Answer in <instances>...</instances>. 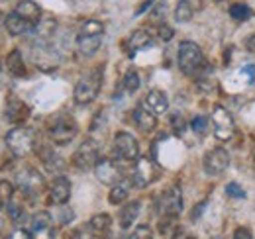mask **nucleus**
Returning <instances> with one entry per match:
<instances>
[{"mask_svg":"<svg viewBox=\"0 0 255 239\" xmlns=\"http://www.w3.org/2000/svg\"><path fill=\"white\" fill-rule=\"evenodd\" d=\"M102 39H104V24L98 20H89L79 30L77 47L85 57H93L102 47Z\"/></svg>","mask_w":255,"mask_h":239,"instance_id":"1","label":"nucleus"},{"mask_svg":"<svg viewBox=\"0 0 255 239\" xmlns=\"http://www.w3.org/2000/svg\"><path fill=\"white\" fill-rule=\"evenodd\" d=\"M177 63L179 69L185 75H198L200 71H206V61L200 51V47L194 41H183L179 45V53H177Z\"/></svg>","mask_w":255,"mask_h":239,"instance_id":"2","label":"nucleus"},{"mask_svg":"<svg viewBox=\"0 0 255 239\" xmlns=\"http://www.w3.org/2000/svg\"><path fill=\"white\" fill-rule=\"evenodd\" d=\"M100 87H102V71H100V69H95L93 73L85 75V77L77 83L75 92H73L75 102H77V104H81V106L91 104L96 96H98Z\"/></svg>","mask_w":255,"mask_h":239,"instance_id":"3","label":"nucleus"},{"mask_svg":"<svg viewBox=\"0 0 255 239\" xmlns=\"http://www.w3.org/2000/svg\"><path fill=\"white\" fill-rule=\"evenodd\" d=\"M6 145L16 157H26L35 147V133L30 127H14L6 135Z\"/></svg>","mask_w":255,"mask_h":239,"instance_id":"4","label":"nucleus"},{"mask_svg":"<svg viewBox=\"0 0 255 239\" xmlns=\"http://www.w3.org/2000/svg\"><path fill=\"white\" fill-rule=\"evenodd\" d=\"M159 177V169L155 165L153 159L149 157H139L135 161V167L131 171V182L137 186V188H145L149 186L151 182H155Z\"/></svg>","mask_w":255,"mask_h":239,"instance_id":"5","label":"nucleus"},{"mask_svg":"<svg viewBox=\"0 0 255 239\" xmlns=\"http://www.w3.org/2000/svg\"><path fill=\"white\" fill-rule=\"evenodd\" d=\"M212 127H214V135H216L220 141L232 139L236 125H234L232 114H230L224 106H214V110H212Z\"/></svg>","mask_w":255,"mask_h":239,"instance_id":"6","label":"nucleus"},{"mask_svg":"<svg viewBox=\"0 0 255 239\" xmlns=\"http://www.w3.org/2000/svg\"><path fill=\"white\" fill-rule=\"evenodd\" d=\"M114 153L122 161H137L139 159V145L131 133L118 131L114 135Z\"/></svg>","mask_w":255,"mask_h":239,"instance_id":"7","label":"nucleus"},{"mask_svg":"<svg viewBox=\"0 0 255 239\" xmlns=\"http://www.w3.org/2000/svg\"><path fill=\"white\" fill-rule=\"evenodd\" d=\"M16 184H18V188H20L26 196H35V194H39V192L43 190L45 180H43L39 171H35V169L30 167V169H24V171L18 173Z\"/></svg>","mask_w":255,"mask_h":239,"instance_id":"8","label":"nucleus"},{"mask_svg":"<svg viewBox=\"0 0 255 239\" xmlns=\"http://www.w3.org/2000/svg\"><path fill=\"white\" fill-rule=\"evenodd\" d=\"M96 163H98V143L93 139H87L79 149L75 151L73 165L79 171H89V169L96 167Z\"/></svg>","mask_w":255,"mask_h":239,"instance_id":"9","label":"nucleus"},{"mask_svg":"<svg viewBox=\"0 0 255 239\" xmlns=\"http://www.w3.org/2000/svg\"><path fill=\"white\" fill-rule=\"evenodd\" d=\"M77 131H79V127H77V121H75V120L59 118L53 125H51V129H49V137H51V141L57 143V145H67L69 141L75 139Z\"/></svg>","mask_w":255,"mask_h":239,"instance_id":"10","label":"nucleus"},{"mask_svg":"<svg viewBox=\"0 0 255 239\" xmlns=\"http://www.w3.org/2000/svg\"><path fill=\"white\" fill-rule=\"evenodd\" d=\"M95 175L102 184H108V186H114L116 182L124 179V173L114 159H98L95 167Z\"/></svg>","mask_w":255,"mask_h":239,"instance_id":"11","label":"nucleus"},{"mask_svg":"<svg viewBox=\"0 0 255 239\" xmlns=\"http://www.w3.org/2000/svg\"><path fill=\"white\" fill-rule=\"evenodd\" d=\"M230 165V153L222 147H214L204 155V171L210 177H218Z\"/></svg>","mask_w":255,"mask_h":239,"instance_id":"12","label":"nucleus"},{"mask_svg":"<svg viewBox=\"0 0 255 239\" xmlns=\"http://www.w3.org/2000/svg\"><path fill=\"white\" fill-rule=\"evenodd\" d=\"M32 238L33 239H53L55 226L53 218L47 212H37L32 218Z\"/></svg>","mask_w":255,"mask_h":239,"instance_id":"13","label":"nucleus"},{"mask_svg":"<svg viewBox=\"0 0 255 239\" xmlns=\"http://www.w3.org/2000/svg\"><path fill=\"white\" fill-rule=\"evenodd\" d=\"M183 210V194L177 186H171L167 188L163 194H161V212L169 218H175L179 216Z\"/></svg>","mask_w":255,"mask_h":239,"instance_id":"14","label":"nucleus"},{"mask_svg":"<svg viewBox=\"0 0 255 239\" xmlns=\"http://www.w3.org/2000/svg\"><path fill=\"white\" fill-rule=\"evenodd\" d=\"M4 114H6L8 121H12V123H22V121H26L28 116H30V108H28V104L22 102L20 98L10 96L8 102H6Z\"/></svg>","mask_w":255,"mask_h":239,"instance_id":"15","label":"nucleus"},{"mask_svg":"<svg viewBox=\"0 0 255 239\" xmlns=\"http://www.w3.org/2000/svg\"><path fill=\"white\" fill-rule=\"evenodd\" d=\"M145 108L151 110L155 116H161L169 110V100H167V94L163 90H149L147 96H145Z\"/></svg>","mask_w":255,"mask_h":239,"instance_id":"16","label":"nucleus"},{"mask_svg":"<svg viewBox=\"0 0 255 239\" xmlns=\"http://www.w3.org/2000/svg\"><path fill=\"white\" fill-rule=\"evenodd\" d=\"M18 16H22L26 22H30L33 28L41 22V8L33 2V0H22L18 6H16V10H14Z\"/></svg>","mask_w":255,"mask_h":239,"instance_id":"17","label":"nucleus"},{"mask_svg":"<svg viewBox=\"0 0 255 239\" xmlns=\"http://www.w3.org/2000/svg\"><path fill=\"white\" fill-rule=\"evenodd\" d=\"M133 121H135V125H137L143 133L153 131V129H155V125H157V118H155V114H153L151 110H147L145 106H137V108L133 110Z\"/></svg>","mask_w":255,"mask_h":239,"instance_id":"18","label":"nucleus"},{"mask_svg":"<svg viewBox=\"0 0 255 239\" xmlns=\"http://www.w3.org/2000/svg\"><path fill=\"white\" fill-rule=\"evenodd\" d=\"M71 198V180L67 177H57L51 182V200L55 204H65Z\"/></svg>","mask_w":255,"mask_h":239,"instance_id":"19","label":"nucleus"},{"mask_svg":"<svg viewBox=\"0 0 255 239\" xmlns=\"http://www.w3.org/2000/svg\"><path fill=\"white\" fill-rule=\"evenodd\" d=\"M4 24H6V30L10 31L12 35H22V33H28V31L33 30V26L30 22H26L22 16H18L16 12H12V14H8L6 16V20H4Z\"/></svg>","mask_w":255,"mask_h":239,"instance_id":"20","label":"nucleus"},{"mask_svg":"<svg viewBox=\"0 0 255 239\" xmlns=\"http://www.w3.org/2000/svg\"><path fill=\"white\" fill-rule=\"evenodd\" d=\"M196 8H200V0H181L179 6L175 8V20H177L179 24L191 22Z\"/></svg>","mask_w":255,"mask_h":239,"instance_id":"21","label":"nucleus"},{"mask_svg":"<svg viewBox=\"0 0 255 239\" xmlns=\"http://www.w3.org/2000/svg\"><path fill=\"white\" fill-rule=\"evenodd\" d=\"M39 159H41V163L45 165L47 171H53V173L63 171V167H65L63 159L51 149V147H41V149H39Z\"/></svg>","mask_w":255,"mask_h":239,"instance_id":"22","label":"nucleus"},{"mask_svg":"<svg viewBox=\"0 0 255 239\" xmlns=\"http://www.w3.org/2000/svg\"><path fill=\"white\" fill-rule=\"evenodd\" d=\"M137 214H139V202H128L126 206L120 210V214H118L120 228H122V230L131 228L133 222L137 220Z\"/></svg>","mask_w":255,"mask_h":239,"instance_id":"23","label":"nucleus"},{"mask_svg":"<svg viewBox=\"0 0 255 239\" xmlns=\"http://www.w3.org/2000/svg\"><path fill=\"white\" fill-rule=\"evenodd\" d=\"M129 184H133L131 180H120V182H116L112 188H110V194H108V202L112 204V206H118V204H122L124 200L128 198V194H129Z\"/></svg>","mask_w":255,"mask_h":239,"instance_id":"24","label":"nucleus"},{"mask_svg":"<svg viewBox=\"0 0 255 239\" xmlns=\"http://www.w3.org/2000/svg\"><path fill=\"white\" fill-rule=\"evenodd\" d=\"M6 69L10 75L14 77H24L26 75V67H24V59H22V53L18 49H14L8 57H6Z\"/></svg>","mask_w":255,"mask_h":239,"instance_id":"25","label":"nucleus"},{"mask_svg":"<svg viewBox=\"0 0 255 239\" xmlns=\"http://www.w3.org/2000/svg\"><path fill=\"white\" fill-rule=\"evenodd\" d=\"M149 43H151V35H149L147 31L135 30L131 33V37H129V51L135 53V51H139V49H145Z\"/></svg>","mask_w":255,"mask_h":239,"instance_id":"26","label":"nucleus"},{"mask_svg":"<svg viewBox=\"0 0 255 239\" xmlns=\"http://www.w3.org/2000/svg\"><path fill=\"white\" fill-rule=\"evenodd\" d=\"M91 230L95 232V234H104V232H108V228L112 226V218L108 216V214H96L95 218L91 220Z\"/></svg>","mask_w":255,"mask_h":239,"instance_id":"27","label":"nucleus"},{"mask_svg":"<svg viewBox=\"0 0 255 239\" xmlns=\"http://www.w3.org/2000/svg\"><path fill=\"white\" fill-rule=\"evenodd\" d=\"M230 16H232L234 20H238V22H246V20H250V18L254 16V12H252L250 6L238 2V4H232V6H230Z\"/></svg>","mask_w":255,"mask_h":239,"instance_id":"28","label":"nucleus"},{"mask_svg":"<svg viewBox=\"0 0 255 239\" xmlns=\"http://www.w3.org/2000/svg\"><path fill=\"white\" fill-rule=\"evenodd\" d=\"M14 196V186L8 180H0V208H8Z\"/></svg>","mask_w":255,"mask_h":239,"instance_id":"29","label":"nucleus"},{"mask_svg":"<svg viewBox=\"0 0 255 239\" xmlns=\"http://www.w3.org/2000/svg\"><path fill=\"white\" fill-rule=\"evenodd\" d=\"M124 89L129 94H133L135 90L139 89V75H137V71H133V69L128 71L126 77H124Z\"/></svg>","mask_w":255,"mask_h":239,"instance_id":"30","label":"nucleus"},{"mask_svg":"<svg viewBox=\"0 0 255 239\" xmlns=\"http://www.w3.org/2000/svg\"><path fill=\"white\" fill-rule=\"evenodd\" d=\"M191 127L196 135H200V137H202V135L208 131V120L204 118V116H196V118H192Z\"/></svg>","mask_w":255,"mask_h":239,"instance_id":"31","label":"nucleus"},{"mask_svg":"<svg viewBox=\"0 0 255 239\" xmlns=\"http://www.w3.org/2000/svg\"><path fill=\"white\" fill-rule=\"evenodd\" d=\"M226 194H228L230 198H238V200L246 198V190H244L238 182H228V184H226Z\"/></svg>","mask_w":255,"mask_h":239,"instance_id":"32","label":"nucleus"},{"mask_svg":"<svg viewBox=\"0 0 255 239\" xmlns=\"http://www.w3.org/2000/svg\"><path fill=\"white\" fill-rule=\"evenodd\" d=\"M151 238H153V232H151L149 226H137L133 230V234L128 236V239H151Z\"/></svg>","mask_w":255,"mask_h":239,"instance_id":"33","label":"nucleus"},{"mask_svg":"<svg viewBox=\"0 0 255 239\" xmlns=\"http://www.w3.org/2000/svg\"><path fill=\"white\" fill-rule=\"evenodd\" d=\"M8 214H10V218L14 220V222H22L24 220V210L22 206H18V204H8Z\"/></svg>","mask_w":255,"mask_h":239,"instance_id":"34","label":"nucleus"},{"mask_svg":"<svg viewBox=\"0 0 255 239\" xmlns=\"http://www.w3.org/2000/svg\"><path fill=\"white\" fill-rule=\"evenodd\" d=\"M240 75L244 77V81H246L248 85H252L255 81V67L254 65H246V67L240 71Z\"/></svg>","mask_w":255,"mask_h":239,"instance_id":"35","label":"nucleus"},{"mask_svg":"<svg viewBox=\"0 0 255 239\" xmlns=\"http://www.w3.org/2000/svg\"><path fill=\"white\" fill-rule=\"evenodd\" d=\"M234 239H254L252 230H250V228H238V230L234 232Z\"/></svg>","mask_w":255,"mask_h":239,"instance_id":"36","label":"nucleus"},{"mask_svg":"<svg viewBox=\"0 0 255 239\" xmlns=\"http://www.w3.org/2000/svg\"><path fill=\"white\" fill-rule=\"evenodd\" d=\"M173 35H175V31H173V28H169V26H159V37L163 39V41H169V39H173Z\"/></svg>","mask_w":255,"mask_h":239,"instance_id":"37","label":"nucleus"},{"mask_svg":"<svg viewBox=\"0 0 255 239\" xmlns=\"http://www.w3.org/2000/svg\"><path fill=\"white\" fill-rule=\"evenodd\" d=\"M173 127H175L177 133H183L185 131V120H183V116H179V114L173 116Z\"/></svg>","mask_w":255,"mask_h":239,"instance_id":"38","label":"nucleus"},{"mask_svg":"<svg viewBox=\"0 0 255 239\" xmlns=\"http://www.w3.org/2000/svg\"><path fill=\"white\" fill-rule=\"evenodd\" d=\"M8 239H33V238H32V234H28V232H24V230H16V232L10 234Z\"/></svg>","mask_w":255,"mask_h":239,"instance_id":"39","label":"nucleus"},{"mask_svg":"<svg viewBox=\"0 0 255 239\" xmlns=\"http://www.w3.org/2000/svg\"><path fill=\"white\" fill-rule=\"evenodd\" d=\"M204 206H206V202H200V206H196V208L192 210V222H196V220H198V216H200V212H202V210H204Z\"/></svg>","mask_w":255,"mask_h":239,"instance_id":"40","label":"nucleus"},{"mask_svg":"<svg viewBox=\"0 0 255 239\" xmlns=\"http://www.w3.org/2000/svg\"><path fill=\"white\" fill-rule=\"evenodd\" d=\"M151 4H153V0H147V2H145V4H141V6H139V10H137V14H141V12H143V10H147V8H149V6H151Z\"/></svg>","mask_w":255,"mask_h":239,"instance_id":"41","label":"nucleus"},{"mask_svg":"<svg viewBox=\"0 0 255 239\" xmlns=\"http://www.w3.org/2000/svg\"><path fill=\"white\" fill-rule=\"evenodd\" d=\"M248 47H250V51H254V53H255V35H252V37H250Z\"/></svg>","mask_w":255,"mask_h":239,"instance_id":"42","label":"nucleus"},{"mask_svg":"<svg viewBox=\"0 0 255 239\" xmlns=\"http://www.w3.org/2000/svg\"><path fill=\"white\" fill-rule=\"evenodd\" d=\"M187 239H196V238H187Z\"/></svg>","mask_w":255,"mask_h":239,"instance_id":"43","label":"nucleus"}]
</instances>
